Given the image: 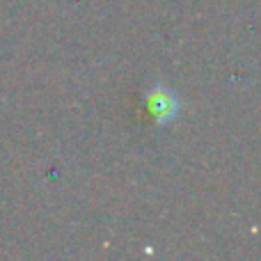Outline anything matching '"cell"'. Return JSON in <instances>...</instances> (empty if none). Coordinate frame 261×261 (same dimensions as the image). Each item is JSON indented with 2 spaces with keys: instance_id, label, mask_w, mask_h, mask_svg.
I'll return each mask as SVG.
<instances>
[{
  "instance_id": "cell-1",
  "label": "cell",
  "mask_w": 261,
  "mask_h": 261,
  "mask_svg": "<svg viewBox=\"0 0 261 261\" xmlns=\"http://www.w3.org/2000/svg\"><path fill=\"white\" fill-rule=\"evenodd\" d=\"M176 99L170 94L167 90H163V87H156V90L149 94V110H151L153 119L156 122H167V119H172L176 115Z\"/></svg>"
}]
</instances>
